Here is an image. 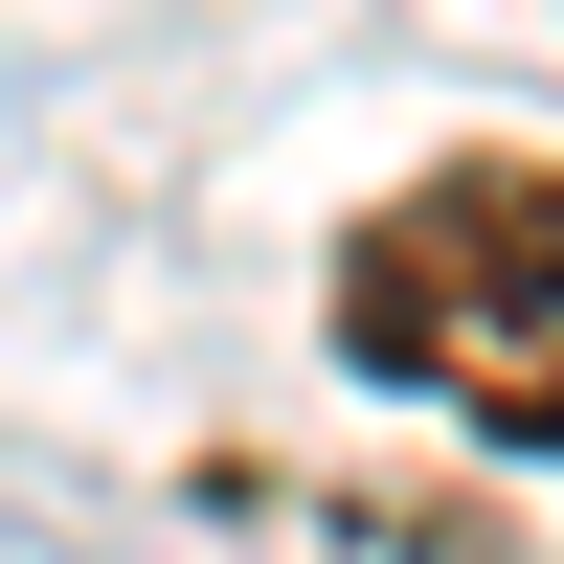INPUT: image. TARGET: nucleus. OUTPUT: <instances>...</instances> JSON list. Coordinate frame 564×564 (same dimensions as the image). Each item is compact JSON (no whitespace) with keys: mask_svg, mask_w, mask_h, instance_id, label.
Instances as JSON below:
<instances>
[{"mask_svg":"<svg viewBox=\"0 0 564 564\" xmlns=\"http://www.w3.org/2000/svg\"><path fill=\"white\" fill-rule=\"evenodd\" d=\"M339 361L497 452H564V159H430L339 226Z\"/></svg>","mask_w":564,"mask_h":564,"instance_id":"nucleus-1","label":"nucleus"}]
</instances>
